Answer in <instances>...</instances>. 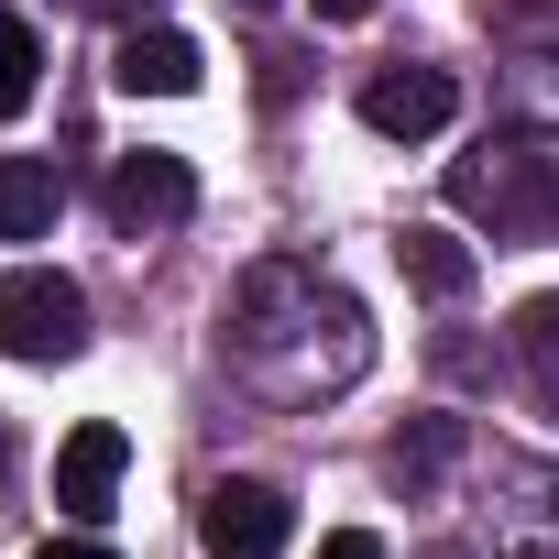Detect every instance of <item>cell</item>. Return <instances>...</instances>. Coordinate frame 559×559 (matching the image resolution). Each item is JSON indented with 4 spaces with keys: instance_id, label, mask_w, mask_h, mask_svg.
<instances>
[{
    "instance_id": "obj_3",
    "label": "cell",
    "mask_w": 559,
    "mask_h": 559,
    "mask_svg": "<svg viewBox=\"0 0 559 559\" xmlns=\"http://www.w3.org/2000/svg\"><path fill=\"white\" fill-rule=\"evenodd\" d=\"M0 352L12 362H78L88 352V286L56 263H12L0 274Z\"/></svg>"
},
{
    "instance_id": "obj_15",
    "label": "cell",
    "mask_w": 559,
    "mask_h": 559,
    "mask_svg": "<svg viewBox=\"0 0 559 559\" xmlns=\"http://www.w3.org/2000/svg\"><path fill=\"white\" fill-rule=\"evenodd\" d=\"M319 559H384V537H373V526H330V537H319Z\"/></svg>"
},
{
    "instance_id": "obj_14",
    "label": "cell",
    "mask_w": 559,
    "mask_h": 559,
    "mask_svg": "<svg viewBox=\"0 0 559 559\" xmlns=\"http://www.w3.org/2000/svg\"><path fill=\"white\" fill-rule=\"evenodd\" d=\"M34 88H45V34L23 12H0V121L34 110Z\"/></svg>"
},
{
    "instance_id": "obj_21",
    "label": "cell",
    "mask_w": 559,
    "mask_h": 559,
    "mask_svg": "<svg viewBox=\"0 0 559 559\" xmlns=\"http://www.w3.org/2000/svg\"><path fill=\"white\" fill-rule=\"evenodd\" d=\"M230 12H241V23H263V12H286V0H230Z\"/></svg>"
},
{
    "instance_id": "obj_16",
    "label": "cell",
    "mask_w": 559,
    "mask_h": 559,
    "mask_svg": "<svg viewBox=\"0 0 559 559\" xmlns=\"http://www.w3.org/2000/svg\"><path fill=\"white\" fill-rule=\"evenodd\" d=\"M493 23H559V0H483Z\"/></svg>"
},
{
    "instance_id": "obj_8",
    "label": "cell",
    "mask_w": 559,
    "mask_h": 559,
    "mask_svg": "<svg viewBox=\"0 0 559 559\" xmlns=\"http://www.w3.org/2000/svg\"><path fill=\"white\" fill-rule=\"evenodd\" d=\"M209 78V56L176 34V23H132L121 45H110V88H132V99H187Z\"/></svg>"
},
{
    "instance_id": "obj_19",
    "label": "cell",
    "mask_w": 559,
    "mask_h": 559,
    "mask_svg": "<svg viewBox=\"0 0 559 559\" xmlns=\"http://www.w3.org/2000/svg\"><path fill=\"white\" fill-rule=\"evenodd\" d=\"M362 12H384V0H319V23H362Z\"/></svg>"
},
{
    "instance_id": "obj_13",
    "label": "cell",
    "mask_w": 559,
    "mask_h": 559,
    "mask_svg": "<svg viewBox=\"0 0 559 559\" xmlns=\"http://www.w3.org/2000/svg\"><path fill=\"white\" fill-rule=\"evenodd\" d=\"M515 362H526V384H537V406L559 417V286L515 308Z\"/></svg>"
},
{
    "instance_id": "obj_6",
    "label": "cell",
    "mask_w": 559,
    "mask_h": 559,
    "mask_svg": "<svg viewBox=\"0 0 559 559\" xmlns=\"http://www.w3.org/2000/svg\"><path fill=\"white\" fill-rule=\"evenodd\" d=\"M121 472H132V439H121L110 417H88V428H67V450H56V515H78V526H99V515L121 504Z\"/></svg>"
},
{
    "instance_id": "obj_9",
    "label": "cell",
    "mask_w": 559,
    "mask_h": 559,
    "mask_svg": "<svg viewBox=\"0 0 559 559\" xmlns=\"http://www.w3.org/2000/svg\"><path fill=\"white\" fill-rule=\"evenodd\" d=\"M461 450H472V428H461L450 406H428V417H406V428L384 439V483H395V493L417 504V493H439V472H450Z\"/></svg>"
},
{
    "instance_id": "obj_18",
    "label": "cell",
    "mask_w": 559,
    "mask_h": 559,
    "mask_svg": "<svg viewBox=\"0 0 559 559\" xmlns=\"http://www.w3.org/2000/svg\"><path fill=\"white\" fill-rule=\"evenodd\" d=\"M34 559H110V548H99V537H45Z\"/></svg>"
},
{
    "instance_id": "obj_4",
    "label": "cell",
    "mask_w": 559,
    "mask_h": 559,
    "mask_svg": "<svg viewBox=\"0 0 559 559\" xmlns=\"http://www.w3.org/2000/svg\"><path fill=\"white\" fill-rule=\"evenodd\" d=\"M286 537H297V504L274 483H252V472H230V483L198 493V548L209 559H286Z\"/></svg>"
},
{
    "instance_id": "obj_10",
    "label": "cell",
    "mask_w": 559,
    "mask_h": 559,
    "mask_svg": "<svg viewBox=\"0 0 559 559\" xmlns=\"http://www.w3.org/2000/svg\"><path fill=\"white\" fill-rule=\"evenodd\" d=\"M56 209H67V187L45 154H0V241H45Z\"/></svg>"
},
{
    "instance_id": "obj_5",
    "label": "cell",
    "mask_w": 559,
    "mask_h": 559,
    "mask_svg": "<svg viewBox=\"0 0 559 559\" xmlns=\"http://www.w3.org/2000/svg\"><path fill=\"white\" fill-rule=\"evenodd\" d=\"M99 209H110V230L121 241H154V230H176L187 209H198V176H187V154H121L110 165V187H99Z\"/></svg>"
},
{
    "instance_id": "obj_20",
    "label": "cell",
    "mask_w": 559,
    "mask_h": 559,
    "mask_svg": "<svg viewBox=\"0 0 559 559\" xmlns=\"http://www.w3.org/2000/svg\"><path fill=\"white\" fill-rule=\"evenodd\" d=\"M12 461H23V450H12V417H0V504H12Z\"/></svg>"
},
{
    "instance_id": "obj_12",
    "label": "cell",
    "mask_w": 559,
    "mask_h": 559,
    "mask_svg": "<svg viewBox=\"0 0 559 559\" xmlns=\"http://www.w3.org/2000/svg\"><path fill=\"white\" fill-rule=\"evenodd\" d=\"M493 121H515V132H559V56H515L504 88H493Z\"/></svg>"
},
{
    "instance_id": "obj_2",
    "label": "cell",
    "mask_w": 559,
    "mask_h": 559,
    "mask_svg": "<svg viewBox=\"0 0 559 559\" xmlns=\"http://www.w3.org/2000/svg\"><path fill=\"white\" fill-rule=\"evenodd\" d=\"M450 209L483 219L493 241H559V132H515V121H493L483 154L450 165Z\"/></svg>"
},
{
    "instance_id": "obj_7",
    "label": "cell",
    "mask_w": 559,
    "mask_h": 559,
    "mask_svg": "<svg viewBox=\"0 0 559 559\" xmlns=\"http://www.w3.org/2000/svg\"><path fill=\"white\" fill-rule=\"evenodd\" d=\"M450 110H461V78L450 67H384L362 88V121L384 143H428V132H450Z\"/></svg>"
},
{
    "instance_id": "obj_1",
    "label": "cell",
    "mask_w": 559,
    "mask_h": 559,
    "mask_svg": "<svg viewBox=\"0 0 559 559\" xmlns=\"http://www.w3.org/2000/svg\"><path fill=\"white\" fill-rule=\"evenodd\" d=\"M219 362L252 406L274 417H308L330 395H352L373 373V308L319 274L308 252H263L241 286H230V319H219Z\"/></svg>"
},
{
    "instance_id": "obj_11",
    "label": "cell",
    "mask_w": 559,
    "mask_h": 559,
    "mask_svg": "<svg viewBox=\"0 0 559 559\" xmlns=\"http://www.w3.org/2000/svg\"><path fill=\"white\" fill-rule=\"evenodd\" d=\"M395 263H406V286H417L428 308H461V297H472V274H483L461 230H406V241H395Z\"/></svg>"
},
{
    "instance_id": "obj_17",
    "label": "cell",
    "mask_w": 559,
    "mask_h": 559,
    "mask_svg": "<svg viewBox=\"0 0 559 559\" xmlns=\"http://www.w3.org/2000/svg\"><path fill=\"white\" fill-rule=\"evenodd\" d=\"M67 12H110V23H154V0H67Z\"/></svg>"
}]
</instances>
